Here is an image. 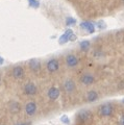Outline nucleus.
Wrapping results in <instances>:
<instances>
[{"label":"nucleus","instance_id":"obj_12","mask_svg":"<svg viewBox=\"0 0 124 125\" xmlns=\"http://www.w3.org/2000/svg\"><path fill=\"white\" fill-rule=\"evenodd\" d=\"M13 76L16 78V79H21V78L24 76V70L20 66H17L13 69Z\"/></svg>","mask_w":124,"mask_h":125},{"label":"nucleus","instance_id":"obj_25","mask_svg":"<svg viewBox=\"0 0 124 125\" xmlns=\"http://www.w3.org/2000/svg\"><path fill=\"white\" fill-rule=\"evenodd\" d=\"M19 125H28V124H19Z\"/></svg>","mask_w":124,"mask_h":125},{"label":"nucleus","instance_id":"obj_7","mask_svg":"<svg viewBox=\"0 0 124 125\" xmlns=\"http://www.w3.org/2000/svg\"><path fill=\"white\" fill-rule=\"evenodd\" d=\"M46 67H47V70H48L50 73H53V72H56L57 70H59L60 64H59V62H57L56 60L52 58V60H50V61L47 62Z\"/></svg>","mask_w":124,"mask_h":125},{"label":"nucleus","instance_id":"obj_18","mask_svg":"<svg viewBox=\"0 0 124 125\" xmlns=\"http://www.w3.org/2000/svg\"><path fill=\"white\" fill-rule=\"evenodd\" d=\"M116 39H117L118 42H123L124 41V33H121V32L117 33L116 34Z\"/></svg>","mask_w":124,"mask_h":125},{"label":"nucleus","instance_id":"obj_24","mask_svg":"<svg viewBox=\"0 0 124 125\" xmlns=\"http://www.w3.org/2000/svg\"><path fill=\"white\" fill-rule=\"evenodd\" d=\"M2 64H3V58L0 56V65H2Z\"/></svg>","mask_w":124,"mask_h":125},{"label":"nucleus","instance_id":"obj_2","mask_svg":"<svg viewBox=\"0 0 124 125\" xmlns=\"http://www.w3.org/2000/svg\"><path fill=\"white\" fill-rule=\"evenodd\" d=\"M38 92V88L37 85L34 84L31 81H29V83H27L25 85H24V93L26 95L28 96H32V95H36Z\"/></svg>","mask_w":124,"mask_h":125},{"label":"nucleus","instance_id":"obj_6","mask_svg":"<svg viewBox=\"0 0 124 125\" xmlns=\"http://www.w3.org/2000/svg\"><path fill=\"white\" fill-rule=\"evenodd\" d=\"M78 119L83 122H88L92 119V113L89 109H81L78 113Z\"/></svg>","mask_w":124,"mask_h":125},{"label":"nucleus","instance_id":"obj_21","mask_svg":"<svg viewBox=\"0 0 124 125\" xmlns=\"http://www.w3.org/2000/svg\"><path fill=\"white\" fill-rule=\"evenodd\" d=\"M61 120H62V122H63V123H67V124H68L69 122H70L67 116H63V117H62V118H61Z\"/></svg>","mask_w":124,"mask_h":125},{"label":"nucleus","instance_id":"obj_1","mask_svg":"<svg viewBox=\"0 0 124 125\" xmlns=\"http://www.w3.org/2000/svg\"><path fill=\"white\" fill-rule=\"evenodd\" d=\"M113 112H114V107L111 103L102 104L99 107V115L102 117H111L113 115Z\"/></svg>","mask_w":124,"mask_h":125},{"label":"nucleus","instance_id":"obj_11","mask_svg":"<svg viewBox=\"0 0 124 125\" xmlns=\"http://www.w3.org/2000/svg\"><path fill=\"white\" fill-rule=\"evenodd\" d=\"M80 27H81L83 29H84V30H86L87 32H89V33H94V31H95L94 25H93L91 22H88V21L81 22Z\"/></svg>","mask_w":124,"mask_h":125},{"label":"nucleus","instance_id":"obj_14","mask_svg":"<svg viewBox=\"0 0 124 125\" xmlns=\"http://www.w3.org/2000/svg\"><path fill=\"white\" fill-rule=\"evenodd\" d=\"M28 65H29V68L31 69L32 71H38V70H40V68H41V62L39 60H37V58L30 60L28 62Z\"/></svg>","mask_w":124,"mask_h":125},{"label":"nucleus","instance_id":"obj_22","mask_svg":"<svg viewBox=\"0 0 124 125\" xmlns=\"http://www.w3.org/2000/svg\"><path fill=\"white\" fill-rule=\"evenodd\" d=\"M119 124L120 125H124V115L120 118V120H119Z\"/></svg>","mask_w":124,"mask_h":125},{"label":"nucleus","instance_id":"obj_23","mask_svg":"<svg viewBox=\"0 0 124 125\" xmlns=\"http://www.w3.org/2000/svg\"><path fill=\"white\" fill-rule=\"evenodd\" d=\"M75 39H76V37L74 36V34H72L71 38H70V41H73V40H75Z\"/></svg>","mask_w":124,"mask_h":125},{"label":"nucleus","instance_id":"obj_26","mask_svg":"<svg viewBox=\"0 0 124 125\" xmlns=\"http://www.w3.org/2000/svg\"><path fill=\"white\" fill-rule=\"evenodd\" d=\"M123 1H124V0H123Z\"/></svg>","mask_w":124,"mask_h":125},{"label":"nucleus","instance_id":"obj_19","mask_svg":"<svg viewBox=\"0 0 124 125\" xmlns=\"http://www.w3.org/2000/svg\"><path fill=\"white\" fill-rule=\"evenodd\" d=\"M28 1H29V4L32 7H39V2L36 1V0H28Z\"/></svg>","mask_w":124,"mask_h":125},{"label":"nucleus","instance_id":"obj_16","mask_svg":"<svg viewBox=\"0 0 124 125\" xmlns=\"http://www.w3.org/2000/svg\"><path fill=\"white\" fill-rule=\"evenodd\" d=\"M80 48L81 50H83V51H87V50H89V48H90V42L89 41H83L80 43Z\"/></svg>","mask_w":124,"mask_h":125},{"label":"nucleus","instance_id":"obj_5","mask_svg":"<svg viewBox=\"0 0 124 125\" xmlns=\"http://www.w3.org/2000/svg\"><path fill=\"white\" fill-rule=\"evenodd\" d=\"M66 64H67L69 68H74L78 65V58L74 54H68L66 56Z\"/></svg>","mask_w":124,"mask_h":125},{"label":"nucleus","instance_id":"obj_15","mask_svg":"<svg viewBox=\"0 0 124 125\" xmlns=\"http://www.w3.org/2000/svg\"><path fill=\"white\" fill-rule=\"evenodd\" d=\"M98 99V94L96 91H89L87 94V100L89 102H94Z\"/></svg>","mask_w":124,"mask_h":125},{"label":"nucleus","instance_id":"obj_9","mask_svg":"<svg viewBox=\"0 0 124 125\" xmlns=\"http://www.w3.org/2000/svg\"><path fill=\"white\" fill-rule=\"evenodd\" d=\"M47 94H48V97H49L50 100H55V99H57L60 97L61 92H60V90L57 89V88L52 87V88H50L48 90V93Z\"/></svg>","mask_w":124,"mask_h":125},{"label":"nucleus","instance_id":"obj_8","mask_svg":"<svg viewBox=\"0 0 124 125\" xmlns=\"http://www.w3.org/2000/svg\"><path fill=\"white\" fill-rule=\"evenodd\" d=\"M37 104L32 102V101H30V102H28L26 105H25V112H26V114L28 115V116H32L36 114V112H37Z\"/></svg>","mask_w":124,"mask_h":125},{"label":"nucleus","instance_id":"obj_4","mask_svg":"<svg viewBox=\"0 0 124 125\" xmlns=\"http://www.w3.org/2000/svg\"><path fill=\"white\" fill-rule=\"evenodd\" d=\"M94 81H95V78L91 73H86L80 77V83L84 85H91L94 83Z\"/></svg>","mask_w":124,"mask_h":125},{"label":"nucleus","instance_id":"obj_13","mask_svg":"<svg viewBox=\"0 0 124 125\" xmlns=\"http://www.w3.org/2000/svg\"><path fill=\"white\" fill-rule=\"evenodd\" d=\"M72 34H73V31L71 29H67L66 32L60 38V44L63 45V44H65V43H67L68 41H70V38H71Z\"/></svg>","mask_w":124,"mask_h":125},{"label":"nucleus","instance_id":"obj_10","mask_svg":"<svg viewBox=\"0 0 124 125\" xmlns=\"http://www.w3.org/2000/svg\"><path fill=\"white\" fill-rule=\"evenodd\" d=\"M9 111L11 114H18L19 112L21 111V105L17 101H11L9 104Z\"/></svg>","mask_w":124,"mask_h":125},{"label":"nucleus","instance_id":"obj_20","mask_svg":"<svg viewBox=\"0 0 124 125\" xmlns=\"http://www.w3.org/2000/svg\"><path fill=\"white\" fill-rule=\"evenodd\" d=\"M98 28L99 29H104L105 28V23H104V21H99L98 22Z\"/></svg>","mask_w":124,"mask_h":125},{"label":"nucleus","instance_id":"obj_17","mask_svg":"<svg viewBox=\"0 0 124 125\" xmlns=\"http://www.w3.org/2000/svg\"><path fill=\"white\" fill-rule=\"evenodd\" d=\"M75 23H76V21H75V20H74V19H73V18H70V17H69V18L67 19V20H66V24H67V25H69V26H71V25H74Z\"/></svg>","mask_w":124,"mask_h":125},{"label":"nucleus","instance_id":"obj_3","mask_svg":"<svg viewBox=\"0 0 124 125\" xmlns=\"http://www.w3.org/2000/svg\"><path fill=\"white\" fill-rule=\"evenodd\" d=\"M63 88L65 90V92L66 93H68V94H71L75 91V83L73 81L72 79H67V80H65L64 81V83H63Z\"/></svg>","mask_w":124,"mask_h":125}]
</instances>
